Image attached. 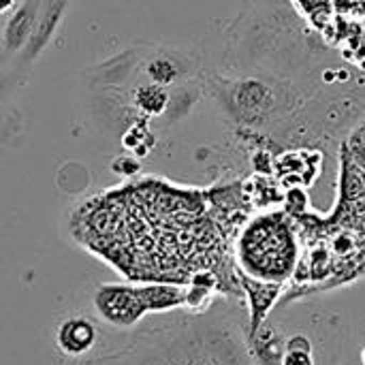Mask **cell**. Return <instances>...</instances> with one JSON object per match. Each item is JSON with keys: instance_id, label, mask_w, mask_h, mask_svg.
<instances>
[{"instance_id": "cell-3", "label": "cell", "mask_w": 365, "mask_h": 365, "mask_svg": "<svg viewBox=\"0 0 365 365\" xmlns=\"http://www.w3.org/2000/svg\"><path fill=\"white\" fill-rule=\"evenodd\" d=\"M53 344L66 357H83L98 344V327L88 317L71 314L58 323Z\"/></svg>"}, {"instance_id": "cell-12", "label": "cell", "mask_w": 365, "mask_h": 365, "mask_svg": "<svg viewBox=\"0 0 365 365\" xmlns=\"http://www.w3.org/2000/svg\"><path fill=\"white\" fill-rule=\"evenodd\" d=\"M359 361H361V365H365V342L361 344V351H359Z\"/></svg>"}, {"instance_id": "cell-6", "label": "cell", "mask_w": 365, "mask_h": 365, "mask_svg": "<svg viewBox=\"0 0 365 365\" xmlns=\"http://www.w3.org/2000/svg\"><path fill=\"white\" fill-rule=\"evenodd\" d=\"M280 365H317L314 340L302 331H293L291 336H284V353Z\"/></svg>"}, {"instance_id": "cell-1", "label": "cell", "mask_w": 365, "mask_h": 365, "mask_svg": "<svg viewBox=\"0 0 365 365\" xmlns=\"http://www.w3.org/2000/svg\"><path fill=\"white\" fill-rule=\"evenodd\" d=\"M94 312L113 327H133L148 314L139 287L133 284H103L92 295Z\"/></svg>"}, {"instance_id": "cell-9", "label": "cell", "mask_w": 365, "mask_h": 365, "mask_svg": "<svg viewBox=\"0 0 365 365\" xmlns=\"http://www.w3.org/2000/svg\"><path fill=\"white\" fill-rule=\"evenodd\" d=\"M17 83H19V75L15 71H2L0 68V103L9 98V94L15 90Z\"/></svg>"}, {"instance_id": "cell-8", "label": "cell", "mask_w": 365, "mask_h": 365, "mask_svg": "<svg viewBox=\"0 0 365 365\" xmlns=\"http://www.w3.org/2000/svg\"><path fill=\"white\" fill-rule=\"evenodd\" d=\"M145 71H148V75L152 77V81L156 86H165V83H169V81H173L178 77V68H175V64L169 58L152 60Z\"/></svg>"}, {"instance_id": "cell-2", "label": "cell", "mask_w": 365, "mask_h": 365, "mask_svg": "<svg viewBox=\"0 0 365 365\" xmlns=\"http://www.w3.org/2000/svg\"><path fill=\"white\" fill-rule=\"evenodd\" d=\"M45 0H21L0 24V38L6 56H19L30 41Z\"/></svg>"}, {"instance_id": "cell-4", "label": "cell", "mask_w": 365, "mask_h": 365, "mask_svg": "<svg viewBox=\"0 0 365 365\" xmlns=\"http://www.w3.org/2000/svg\"><path fill=\"white\" fill-rule=\"evenodd\" d=\"M240 280H242V287L246 289V295H248V310H250V314H248L250 317L248 319V338H250L263 327L272 308L276 306L278 297L282 295L284 287H282V282H265V280L250 278L246 274H240Z\"/></svg>"}, {"instance_id": "cell-5", "label": "cell", "mask_w": 365, "mask_h": 365, "mask_svg": "<svg viewBox=\"0 0 365 365\" xmlns=\"http://www.w3.org/2000/svg\"><path fill=\"white\" fill-rule=\"evenodd\" d=\"M66 9H68V2L66 0H45L43 2V9H41L36 28H34L30 41L26 43L24 51L19 53V60L24 64L34 62L47 49V45L56 36V32H58V28H60V24H62V19L66 15Z\"/></svg>"}, {"instance_id": "cell-7", "label": "cell", "mask_w": 365, "mask_h": 365, "mask_svg": "<svg viewBox=\"0 0 365 365\" xmlns=\"http://www.w3.org/2000/svg\"><path fill=\"white\" fill-rule=\"evenodd\" d=\"M137 103L141 109H145L148 113H160L167 105V94L160 86H143L137 92Z\"/></svg>"}, {"instance_id": "cell-11", "label": "cell", "mask_w": 365, "mask_h": 365, "mask_svg": "<svg viewBox=\"0 0 365 365\" xmlns=\"http://www.w3.org/2000/svg\"><path fill=\"white\" fill-rule=\"evenodd\" d=\"M6 58H9V56H6V51H4V47H2V38H0V68H2V64L6 62Z\"/></svg>"}, {"instance_id": "cell-10", "label": "cell", "mask_w": 365, "mask_h": 365, "mask_svg": "<svg viewBox=\"0 0 365 365\" xmlns=\"http://www.w3.org/2000/svg\"><path fill=\"white\" fill-rule=\"evenodd\" d=\"M19 2L21 0H0V19H4L9 13H13Z\"/></svg>"}]
</instances>
